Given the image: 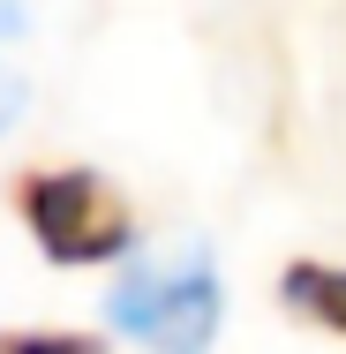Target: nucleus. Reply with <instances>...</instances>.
Segmentation results:
<instances>
[{
    "mask_svg": "<svg viewBox=\"0 0 346 354\" xmlns=\"http://www.w3.org/2000/svg\"><path fill=\"white\" fill-rule=\"evenodd\" d=\"M0 354H106L90 332H0Z\"/></svg>",
    "mask_w": 346,
    "mask_h": 354,
    "instance_id": "20e7f679",
    "label": "nucleus"
},
{
    "mask_svg": "<svg viewBox=\"0 0 346 354\" xmlns=\"http://www.w3.org/2000/svg\"><path fill=\"white\" fill-rule=\"evenodd\" d=\"M15 212L53 264H113L136 241L128 196L90 166H38L15 181Z\"/></svg>",
    "mask_w": 346,
    "mask_h": 354,
    "instance_id": "f257e3e1",
    "label": "nucleus"
},
{
    "mask_svg": "<svg viewBox=\"0 0 346 354\" xmlns=\"http://www.w3.org/2000/svg\"><path fill=\"white\" fill-rule=\"evenodd\" d=\"M113 324L143 339L151 354H204L218 339V309H226V294H218V272H211V257H151V264H128V279L113 286Z\"/></svg>",
    "mask_w": 346,
    "mask_h": 354,
    "instance_id": "f03ea898",
    "label": "nucleus"
},
{
    "mask_svg": "<svg viewBox=\"0 0 346 354\" xmlns=\"http://www.w3.org/2000/svg\"><path fill=\"white\" fill-rule=\"evenodd\" d=\"M278 294H286L294 317H309V324H324V332L346 339V264H309V257H294V264L278 272Z\"/></svg>",
    "mask_w": 346,
    "mask_h": 354,
    "instance_id": "7ed1b4c3",
    "label": "nucleus"
}]
</instances>
